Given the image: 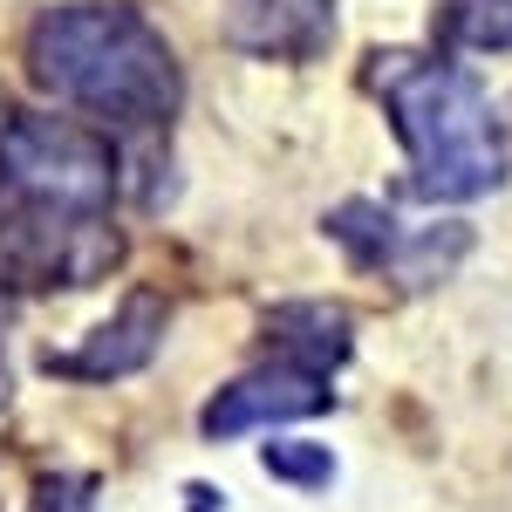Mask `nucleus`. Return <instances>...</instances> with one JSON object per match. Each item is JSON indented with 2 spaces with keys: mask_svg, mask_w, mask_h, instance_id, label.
<instances>
[{
  "mask_svg": "<svg viewBox=\"0 0 512 512\" xmlns=\"http://www.w3.org/2000/svg\"><path fill=\"white\" fill-rule=\"evenodd\" d=\"M28 69L48 96H62L103 123H164L178 110L171 41L137 7L76 0V7L41 14L28 35Z\"/></svg>",
  "mask_w": 512,
  "mask_h": 512,
  "instance_id": "1",
  "label": "nucleus"
},
{
  "mask_svg": "<svg viewBox=\"0 0 512 512\" xmlns=\"http://www.w3.org/2000/svg\"><path fill=\"white\" fill-rule=\"evenodd\" d=\"M369 89L383 96L396 137L410 151V185L424 198H478L506 178L492 103L465 69L390 48V55H369Z\"/></svg>",
  "mask_w": 512,
  "mask_h": 512,
  "instance_id": "2",
  "label": "nucleus"
},
{
  "mask_svg": "<svg viewBox=\"0 0 512 512\" xmlns=\"http://www.w3.org/2000/svg\"><path fill=\"white\" fill-rule=\"evenodd\" d=\"M117 185L110 144L76 117H0V205L103 219Z\"/></svg>",
  "mask_w": 512,
  "mask_h": 512,
  "instance_id": "3",
  "label": "nucleus"
},
{
  "mask_svg": "<svg viewBox=\"0 0 512 512\" xmlns=\"http://www.w3.org/2000/svg\"><path fill=\"white\" fill-rule=\"evenodd\" d=\"M328 403V376L308 369V362H267L253 376H239L205 403V437H239L260 431V424H287V417H315Z\"/></svg>",
  "mask_w": 512,
  "mask_h": 512,
  "instance_id": "4",
  "label": "nucleus"
},
{
  "mask_svg": "<svg viewBox=\"0 0 512 512\" xmlns=\"http://www.w3.org/2000/svg\"><path fill=\"white\" fill-rule=\"evenodd\" d=\"M335 35V0H226V41L246 55L308 62Z\"/></svg>",
  "mask_w": 512,
  "mask_h": 512,
  "instance_id": "5",
  "label": "nucleus"
},
{
  "mask_svg": "<svg viewBox=\"0 0 512 512\" xmlns=\"http://www.w3.org/2000/svg\"><path fill=\"white\" fill-rule=\"evenodd\" d=\"M164 321H171V308H164L158 294H130V301H123V315H117V321H103V328H96L82 349L48 355V376H82V383L130 376V369H144V362L158 355Z\"/></svg>",
  "mask_w": 512,
  "mask_h": 512,
  "instance_id": "6",
  "label": "nucleus"
},
{
  "mask_svg": "<svg viewBox=\"0 0 512 512\" xmlns=\"http://www.w3.org/2000/svg\"><path fill=\"white\" fill-rule=\"evenodd\" d=\"M437 41H451L465 55L512 48V0H444L437 7Z\"/></svg>",
  "mask_w": 512,
  "mask_h": 512,
  "instance_id": "7",
  "label": "nucleus"
},
{
  "mask_svg": "<svg viewBox=\"0 0 512 512\" xmlns=\"http://www.w3.org/2000/svg\"><path fill=\"white\" fill-rule=\"evenodd\" d=\"M267 472L294 478V485H328L335 478V458L321 444H267Z\"/></svg>",
  "mask_w": 512,
  "mask_h": 512,
  "instance_id": "8",
  "label": "nucleus"
},
{
  "mask_svg": "<svg viewBox=\"0 0 512 512\" xmlns=\"http://www.w3.org/2000/svg\"><path fill=\"white\" fill-rule=\"evenodd\" d=\"M35 512H96V506H89V485H82V478H48Z\"/></svg>",
  "mask_w": 512,
  "mask_h": 512,
  "instance_id": "9",
  "label": "nucleus"
},
{
  "mask_svg": "<svg viewBox=\"0 0 512 512\" xmlns=\"http://www.w3.org/2000/svg\"><path fill=\"white\" fill-rule=\"evenodd\" d=\"M0 349H7V301H0ZM0 396H7V362H0Z\"/></svg>",
  "mask_w": 512,
  "mask_h": 512,
  "instance_id": "10",
  "label": "nucleus"
}]
</instances>
